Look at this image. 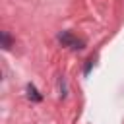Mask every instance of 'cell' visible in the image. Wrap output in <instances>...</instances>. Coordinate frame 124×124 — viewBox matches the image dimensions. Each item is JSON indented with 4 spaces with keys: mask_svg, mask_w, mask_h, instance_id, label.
I'll return each instance as SVG.
<instances>
[{
    "mask_svg": "<svg viewBox=\"0 0 124 124\" xmlns=\"http://www.w3.org/2000/svg\"><path fill=\"white\" fill-rule=\"evenodd\" d=\"M58 41L64 45V46H72V48H83V43L81 41H78L72 33H68V31H64V33H60L58 35Z\"/></svg>",
    "mask_w": 124,
    "mask_h": 124,
    "instance_id": "6da1fadb",
    "label": "cell"
},
{
    "mask_svg": "<svg viewBox=\"0 0 124 124\" xmlns=\"http://www.w3.org/2000/svg\"><path fill=\"white\" fill-rule=\"evenodd\" d=\"M27 95H29V99H33V101H41V99H43V97L39 95V91L35 89V85H31V83L27 85Z\"/></svg>",
    "mask_w": 124,
    "mask_h": 124,
    "instance_id": "7a4b0ae2",
    "label": "cell"
},
{
    "mask_svg": "<svg viewBox=\"0 0 124 124\" xmlns=\"http://www.w3.org/2000/svg\"><path fill=\"white\" fill-rule=\"evenodd\" d=\"M0 37H2V46H4V48H6V50H8V48H10V46H12V39H10V35H8V33H6V31H4V33H2V35H0Z\"/></svg>",
    "mask_w": 124,
    "mask_h": 124,
    "instance_id": "3957f363",
    "label": "cell"
}]
</instances>
